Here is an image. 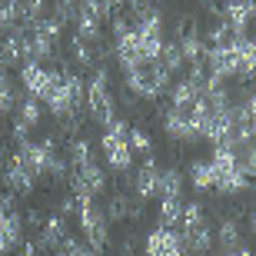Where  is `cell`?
<instances>
[{
    "label": "cell",
    "mask_w": 256,
    "mask_h": 256,
    "mask_svg": "<svg viewBox=\"0 0 256 256\" xmlns=\"http://www.w3.org/2000/svg\"><path fill=\"white\" fill-rule=\"evenodd\" d=\"M213 240H216V250L220 253H233V250L243 246V233H240V223L233 216L220 220V226L213 230Z\"/></svg>",
    "instance_id": "obj_18"
},
{
    "label": "cell",
    "mask_w": 256,
    "mask_h": 256,
    "mask_svg": "<svg viewBox=\"0 0 256 256\" xmlns=\"http://www.w3.org/2000/svg\"><path fill=\"white\" fill-rule=\"evenodd\" d=\"M20 104V96H17V86H14V80H10V74L0 66V116H7L14 114Z\"/></svg>",
    "instance_id": "obj_21"
},
{
    "label": "cell",
    "mask_w": 256,
    "mask_h": 256,
    "mask_svg": "<svg viewBox=\"0 0 256 256\" xmlns=\"http://www.w3.org/2000/svg\"><path fill=\"white\" fill-rule=\"evenodd\" d=\"M233 47H236V76L240 80H256V40L233 37Z\"/></svg>",
    "instance_id": "obj_15"
},
{
    "label": "cell",
    "mask_w": 256,
    "mask_h": 256,
    "mask_svg": "<svg viewBox=\"0 0 256 256\" xmlns=\"http://www.w3.org/2000/svg\"><path fill=\"white\" fill-rule=\"evenodd\" d=\"M210 170H213V190L220 196H240L243 190L253 186L246 180V173L240 170V160H236V150L233 146H213V153H210Z\"/></svg>",
    "instance_id": "obj_2"
},
{
    "label": "cell",
    "mask_w": 256,
    "mask_h": 256,
    "mask_svg": "<svg viewBox=\"0 0 256 256\" xmlns=\"http://www.w3.org/2000/svg\"><path fill=\"white\" fill-rule=\"evenodd\" d=\"M60 74H64V70H50L47 64H34V60H24V64H20V84H24L27 96H34L40 104L47 100V94L60 80Z\"/></svg>",
    "instance_id": "obj_9"
},
{
    "label": "cell",
    "mask_w": 256,
    "mask_h": 256,
    "mask_svg": "<svg viewBox=\"0 0 256 256\" xmlns=\"http://www.w3.org/2000/svg\"><path fill=\"white\" fill-rule=\"evenodd\" d=\"M163 130L166 136L176 143H200V133L190 120V110H180V106H166L163 110Z\"/></svg>",
    "instance_id": "obj_12"
},
{
    "label": "cell",
    "mask_w": 256,
    "mask_h": 256,
    "mask_svg": "<svg viewBox=\"0 0 256 256\" xmlns=\"http://www.w3.org/2000/svg\"><path fill=\"white\" fill-rule=\"evenodd\" d=\"M183 186H186V176L176 166H163L156 173V200H183Z\"/></svg>",
    "instance_id": "obj_16"
},
{
    "label": "cell",
    "mask_w": 256,
    "mask_h": 256,
    "mask_svg": "<svg viewBox=\"0 0 256 256\" xmlns=\"http://www.w3.org/2000/svg\"><path fill=\"white\" fill-rule=\"evenodd\" d=\"M86 114L94 116L100 126H106L110 120H116V96L110 86V74L106 66H94V76L86 80Z\"/></svg>",
    "instance_id": "obj_5"
},
{
    "label": "cell",
    "mask_w": 256,
    "mask_h": 256,
    "mask_svg": "<svg viewBox=\"0 0 256 256\" xmlns=\"http://www.w3.org/2000/svg\"><path fill=\"white\" fill-rule=\"evenodd\" d=\"M60 250H64V256H96L94 250L86 246V243H80L76 236H64V246Z\"/></svg>",
    "instance_id": "obj_25"
},
{
    "label": "cell",
    "mask_w": 256,
    "mask_h": 256,
    "mask_svg": "<svg viewBox=\"0 0 256 256\" xmlns=\"http://www.w3.org/2000/svg\"><path fill=\"white\" fill-rule=\"evenodd\" d=\"M4 183H7V186H10L14 193H20V196H27V193H34V190H37V176H34V173H30L27 166H24V163L17 160V156L10 160Z\"/></svg>",
    "instance_id": "obj_17"
},
{
    "label": "cell",
    "mask_w": 256,
    "mask_h": 256,
    "mask_svg": "<svg viewBox=\"0 0 256 256\" xmlns=\"http://www.w3.org/2000/svg\"><path fill=\"white\" fill-rule=\"evenodd\" d=\"M180 243H183V253L186 256H206L210 250L216 246L213 240V226L206 220V210L203 203H183V216H180Z\"/></svg>",
    "instance_id": "obj_1"
},
{
    "label": "cell",
    "mask_w": 256,
    "mask_h": 256,
    "mask_svg": "<svg viewBox=\"0 0 256 256\" xmlns=\"http://www.w3.org/2000/svg\"><path fill=\"white\" fill-rule=\"evenodd\" d=\"M24 246V213L14 206V200H0V256Z\"/></svg>",
    "instance_id": "obj_10"
},
{
    "label": "cell",
    "mask_w": 256,
    "mask_h": 256,
    "mask_svg": "<svg viewBox=\"0 0 256 256\" xmlns=\"http://www.w3.org/2000/svg\"><path fill=\"white\" fill-rule=\"evenodd\" d=\"M250 230H253V236H256V206H253V213H250Z\"/></svg>",
    "instance_id": "obj_26"
},
{
    "label": "cell",
    "mask_w": 256,
    "mask_h": 256,
    "mask_svg": "<svg viewBox=\"0 0 256 256\" xmlns=\"http://www.w3.org/2000/svg\"><path fill=\"white\" fill-rule=\"evenodd\" d=\"M220 20L226 24L230 37H250V27H253V0H226Z\"/></svg>",
    "instance_id": "obj_13"
},
{
    "label": "cell",
    "mask_w": 256,
    "mask_h": 256,
    "mask_svg": "<svg viewBox=\"0 0 256 256\" xmlns=\"http://www.w3.org/2000/svg\"><path fill=\"white\" fill-rule=\"evenodd\" d=\"M156 173H160L156 160H153V156H146L140 170L130 173V190H133V196H136V200H153V196H156Z\"/></svg>",
    "instance_id": "obj_14"
},
{
    "label": "cell",
    "mask_w": 256,
    "mask_h": 256,
    "mask_svg": "<svg viewBox=\"0 0 256 256\" xmlns=\"http://www.w3.org/2000/svg\"><path fill=\"white\" fill-rule=\"evenodd\" d=\"M76 223H80V233H84L86 246L94 250L96 256L110 246V220H106L104 206L96 200H80L76 196Z\"/></svg>",
    "instance_id": "obj_4"
},
{
    "label": "cell",
    "mask_w": 256,
    "mask_h": 256,
    "mask_svg": "<svg viewBox=\"0 0 256 256\" xmlns=\"http://www.w3.org/2000/svg\"><path fill=\"white\" fill-rule=\"evenodd\" d=\"M70 186H74V196L80 200H96L106 190V170L100 166V160H86L70 166Z\"/></svg>",
    "instance_id": "obj_8"
},
{
    "label": "cell",
    "mask_w": 256,
    "mask_h": 256,
    "mask_svg": "<svg viewBox=\"0 0 256 256\" xmlns=\"http://www.w3.org/2000/svg\"><path fill=\"white\" fill-rule=\"evenodd\" d=\"M124 80H126V90H133V96L156 100V96H163L170 90L173 74L160 60H150V64H143V66H136V70H130V74H124Z\"/></svg>",
    "instance_id": "obj_6"
},
{
    "label": "cell",
    "mask_w": 256,
    "mask_h": 256,
    "mask_svg": "<svg viewBox=\"0 0 256 256\" xmlns=\"http://www.w3.org/2000/svg\"><path fill=\"white\" fill-rule=\"evenodd\" d=\"M160 64L166 66L170 74H180L183 66H186V57H183V47H180V40H176V37L163 44V50H160Z\"/></svg>",
    "instance_id": "obj_23"
},
{
    "label": "cell",
    "mask_w": 256,
    "mask_h": 256,
    "mask_svg": "<svg viewBox=\"0 0 256 256\" xmlns=\"http://www.w3.org/2000/svg\"><path fill=\"white\" fill-rule=\"evenodd\" d=\"M133 30H136V44H140L143 60H146V64H150V60H160V50H163V44H166V27H163L160 10H146V14L133 24Z\"/></svg>",
    "instance_id": "obj_7"
},
{
    "label": "cell",
    "mask_w": 256,
    "mask_h": 256,
    "mask_svg": "<svg viewBox=\"0 0 256 256\" xmlns=\"http://www.w3.org/2000/svg\"><path fill=\"white\" fill-rule=\"evenodd\" d=\"M100 156L110 170L130 173L133 170V146H130V124L126 120H110L100 133Z\"/></svg>",
    "instance_id": "obj_3"
},
{
    "label": "cell",
    "mask_w": 256,
    "mask_h": 256,
    "mask_svg": "<svg viewBox=\"0 0 256 256\" xmlns=\"http://www.w3.org/2000/svg\"><path fill=\"white\" fill-rule=\"evenodd\" d=\"M130 146H133V153H143V156H150V153H153L150 133L143 130V126H130Z\"/></svg>",
    "instance_id": "obj_24"
},
{
    "label": "cell",
    "mask_w": 256,
    "mask_h": 256,
    "mask_svg": "<svg viewBox=\"0 0 256 256\" xmlns=\"http://www.w3.org/2000/svg\"><path fill=\"white\" fill-rule=\"evenodd\" d=\"M64 236H66V230H64V216H50L44 220V226H40V236H37V246L40 250H47V253H54V250L64 246Z\"/></svg>",
    "instance_id": "obj_19"
},
{
    "label": "cell",
    "mask_w": 256,
    "mask_h": 256,
    "mask_svg": "<svg viewBox=\"0 0 256 256\" xmlns=\"http://www.w3.org/2000/svg\"><path fill=\"white\" fill-rule=\"evenodd\" d=\"M40 120H44V104L34 96H24L17 104V124L24 130H34V126H40Z\"/></svg>",
    "instance_id": "obj_20"
},
{
    "label": "cell",
    "mask_w": 256,
    "mask_h": 256,
    "mask_svg": "<svg viewBox=\"0 0 256 256\" xmlns=\"http://www.w3.org/2000/svg\"><path fill=\"white\" fill-rule=\"evenodd\" d=\"M190 186L196 193H210L213 190V170H210V160H193L190 163Z\"/></svg>",
    "instance_id": "obj_22"
},
{
    "label": "cell",
    "mask_w": 256,
    "mask_h": 256,
    "mask_svg": "<svg viewBox=\"0 0 256 256\" xmlns=\"http://www.w3.org/2000/svg\"><path fill=\"white\" fill-rule=\"evenodd\" d=\"M143 253L146 256H186L180 243V233L170 226H153L143 240Z\"/></svg>",
    "instance_id": "obj_11"
}]
</instances>
